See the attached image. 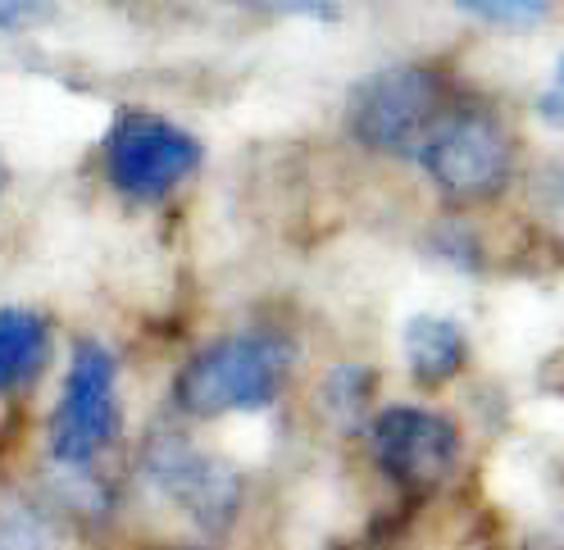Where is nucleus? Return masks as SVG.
Returning a JSON list of instances; mask_svg holds the SVG:
<instances>
[{
    "mask_svg": "<svg viewBox=\"0 0 564 550\" xmlns=\"http://www.w3.org/2000/svg\"><path fill=\"white\" fill-rule=\"evenodd\" d=\"M51 360V323L37 309H0V396L28 387Z\"/></svg>",
    "mask_w": 564,
    "mask_h": 550,
    "instance_id": "nucleus-9",
    "label": "nucleus"
},
{
    "mask_svg": "<svg viewBox=\"0 0 564 550\" xmlns=\"http://www.w3.org/2000/svg\"><path fill=\"white\" fill-rule=\"evenodd\" d=\"M0 550H55V537L28 509L10 505L0 509Z\"/></svg>",
    "mask_w": 564,
    "mask_h": 550,
    "instance_id": "nucleus-11",
    "label": "nucleus"
},
{
    "mask_svg": "<svg viewBox=\"0 0 564 550\" xmlns=\"http://www.w3.org/2000/svg\"><path fill=\"white\" fill-rule=\"evenodd\" d=\"M42 10L37 6H28V0H6L0 6V28H23V23H32Z\"/></svg>",
    "mask_w": 564,
    "mask_h": 550,
    "instance_id": "nucleus-14",
    "label": "nucleus"
},
{
    "mask_svg": "<svg viewBox=\"0 0 564 550\" xmlns=\"http://www.w3.org/2000/svg\"><path fill=\"white\" fill-rule=\"evenodd\" d=\"M419 164L429 168V178L446 196L487 200V196H497L510 183L514 146H510V132L491 114L460 110V114H446L433 128V136L419 151Z\"/></svg>",
    "mask_w": 564,
    "mask_h": 550,
    "instance_id": "nucleus-5",
    "label": "nucleus"
},
{
    "mask_svg": "<svg viewBox=\"0 0 564 550\" xmlns=\"http://www.w3.org/2000/svg\"><path fill=\"white\" fill-rule=\"evenodd\" d=\"M196 164H200L196 136L147 110H123L110 123V136H105V174L132 200L169 196L183 178L196 174Z\"/></svg>",
    "mask_w": 564,
    "mask_h": 550,
    "instance_id": "nucleus-3",
    "label": "nucleus"
},
{
    "mask_svg": "<svg viewBox=\"0 0 564 550\" xmlns=\"http://www.w3.org/2000/svg\"><path fill=\"white\" fill-rule=\"evenodd\" d=\"M115 355L100 341H78L64 377V396L51 419V455L68 469L91 464L119 437V392Z\"/></svg>",
    "mask_w": 564,
    "mask_h": 550,
    "instance_id": "nucleus-4",
    "label": "nucleus"
},
{
    "mask_svg": "<svg viewBox=\"0 0 564 550\" xmlns=\"http://www.w3.org/2000/svg\"><path fill=\"white\" fill-rule=\"evenodd\" d=\"M6 183H10V174H6V160H0V191H6Z\"/></svg>",
    "mask_w": 564,
    "mask_h": 550,
    "instance_id": "nucleus-15",
    "label": "nucleus"
},
{
    "mask_svg": "<svg viewBox=\"0 0 564 550\" xmlns=\"http://www.w3.org/2000/svg\"><path fill=\"white\" fill-rule=\"evenodd\" d=\"M346 123L369 151H423L442 123V78L423 64L378 68L350 91Z\"/></svg>",
    "mask_w": 564,
    "mask_h": 550,
    "instance_id": "nucleus-2",
    "label": "nucleus"
},
{
    "mask_svg": "<svg viewBox=\"0 0 564 550\" xmlns=\"http://www.w3.org/2000/svg\"><path fill=\"white\" fill-rule=\"evenodd\" d=\"M292 351L278 337H224L192 355L178 373V405L196 419H219L232 409H264L288 383Z\"/></svg>",
    "mask_w": 564,
    "mask_h": 550,
    "instance_id": "nucleus-1",
    "label": "nucleus"
},
{
    "mask_svg": "<svg viewBox=\"0 0 564 550\" xmlns=\"http://www.w3.org/2000/svg\"><path fill=\"white\" fill-rule=\"evenodd\" d=\"M365 396H369V373L365 369H337V373H328L324 400H328L333 415H360Z\"/></svg>",
    "mask_w": 564,
    "mask_h": 550,
    "instance_id": "nucleus-12",
    "label": "nucleus"
},
{
    "mask_svg": "<svg viewBox=\"0 0 564 550\" xmlns=\"http://www.w3.org/2000/svg\"><path fill=\"white\" fill-rule=\"evenodd\" d=\"M460 10L474 14L478 23H497V28H538L551 19V6H542V0H469Z\"/></svg>",
    "mask_w": 564,
    "mask_h": 550,
    "instance_id": "nucleus-10",
    "label": "nucleus"
},
{
    "mask_svg": "<svg viewBox=\"0 0 564 550\" xmlns=\"http://www.w3.org/2000/svg\"><path fill=\"white\" fill-rule=\"evenodd\" d=\"M147 473L196 528L219 532L232 524L237 501H241V477L232 473L228 460L200 451V446L183 437H160L147 451Z\"/></svg>",
    "mask_w": 564,
    "mask_h": 550,
    "instance_id": "nucleus-7",
    "label": "nucleus"
},
{
    "mask_svg": "<svg viewBox=\"0 0 564 550\" xmlns=\"http://www.w3.org/2000/svg\"><path fill=\"white\" fill-rule=\"evenodd\" d=\"M401 351L414 383L442 387L465 369L469 341H465V328L446 315H410L401 328Z\"/></svg>",
    "mask_w": 564,
    "mask_h": 550,
    "instance_id": "nucleus-8",
    "label": "nucleus"
},
{
    "mask_svg": "<svg viewBox=\"0 0 564 550\" xmlns=\"http://www.w3.org/2000/svg\"><path fill=\"white\" fill-rule=\"evenodd\" d=\"M538 119H542L546 128H560V132H564V51L555 55L551 78H546V87H542V96H538Z\"/></svg>",
    "mask_w": 564,
    "mask_h": 550,
    "instance_id": "nucleus-13",
    "label": "nucleus"
},
{
    "mask_svg": "<svg viewBox=\"0 0 564 550\" xmlns=\"http://www.w3.org/2000/svg\"><path fill=\"white\" fill-rule=\"evenodd\" d=\"M369 441L382 473L414 492L442 487L451 469L460 464V428L446 415H437V409H419V405L382 409L369 424Z\"/></svg>",
    "mask_w": 564,
    "mask_h": 550,
    "instance_id": "nucleus-6",
    "label": "nucleus"
}]
</instances>
